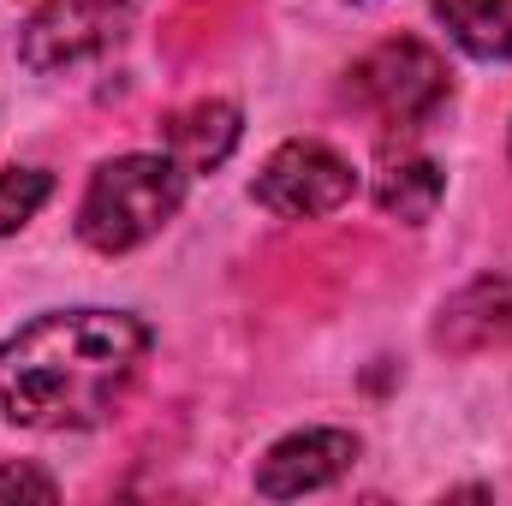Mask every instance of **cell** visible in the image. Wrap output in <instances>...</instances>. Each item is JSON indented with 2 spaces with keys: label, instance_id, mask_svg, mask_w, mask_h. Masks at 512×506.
<instances>
[{
  "label": "cell",
  "instance_id": "1",
  "mask_svg": "<svg viewBox=\"0 0 512 506\" xmlns=\"http://www.w3.org/2000/svg\"><path fill=\"white\" fill-rule=\"evenodd\" d=\"M149 328L126 310H48L0 346V411L24 429H96L143 376Z\"/></svg>",
  "mask_w": 512,
  "mask_h": 506
},
{
  "label": "cell",
  "instance_id": "2",
  "mask_svg": "<svg viewBox=\"0 0 512 506\" xmlns=\"http://www.w3.org/2000/svg\"><path fill=\"white\" fill-rule=\"evenodd\" d=\"M185 185H191V173L173 155H120V161L96 167L84 209H78V239L102 256L137 251L179 215Z\"/></svg>",
  "mask_w": 512,
  "mask_h": 506
},
{
  "label": "cell",
  "instance_id": "3",
  "mask_svg": "<svg viewBox=\"0 0 512 506\" xmlns=\"http://www.w3.org/2000/svg\"><path fill=\"white\" fill-rule=\"evenodd\" d=\"M346 96L382 120L387 131H417L441 114V102L453 96V78H447V60L417 42V36H393L382 48H370L352 72H346Z\"/></svg>",
  "mask_w": 512,
  "mask_h": 506
},
{
  "label": "cell",
  "instance_id": "4",
  "mask_svg": "<svg viewBox=\"0 0 512 506\" xmlns=\"http://www.w3.org/2000/svg\"><path fill=\"white\" fill-rule=\"evenodd\" d=\"M358 191V173L346 155H334L328 143L316 137H298V143H280L262 173H256V203L280 221H316V215H334L346 197Z\"/></svg>",
  "mask_w": 512,
  "mask_h": 506
},
{
  "label": "cell",
  "instance_id": "5",
  "mask_svg": "<svg viewBox=\"0 0 512 506\" xmlns=\"http://www.w3.org/2000/svg\"><path fill=\"white\" fill-rule=\"evenodd\" d=\"M120 24H126V6H114V0H48L24 24V66H36V72L84 66L120 42Z\"/></svg>",
  "mask_w": 512,
  "mask_h": 506
},
{
  "label": "cell",
  "instance_id": "6",
  "mask_svg": "<svg viewBox=\"0 0 512 506\" xmlns=\"http://www.w3.org/2000/svg\"><path fill=\"white\" fill-rule=\"evenodd\" d=\"M358 459V435L346 429H298L286 441L268 447V459L256 465V495L268 501H292V495H310V489H328L352 471Z\"/></svg>",
  "mask_w": 512,
  "mask_h": 506
},
{
  "label": "cell",
  "instance_id": "7",
  "mask_svg": "<svg viewBox=\"0 0 512 506\" xmlns=\"http://www.w3.org/2000/svg\"><path fill=\"white\" fill-rule=\"evenodd\" d=\"M435 346L447 352H489L512 346V268L507 274H483L465 292L447 298L441 322H435Z\"/></svg>",
  "mask_w": 512,
  "mask_h": 506
},
{
  "label": "cell",
  "instance_id": "8",
  "mask_svg": "<svg viewBox=\"0 0 512 506\" xmlns=\"http://www.w3.org/2000/svg\"><path fill=\"white\" fill-rule=\"evenodd\" d=\"M167 155L185 167V173H209L233 155L239 143V108L233 102H191L179 114H167V131H161Z\"/></svg>",
  "mask_w": 512,
  "mask_h": 506
},
{
  "label": "cell",
  "instance_id": "9",
  "mask_svg": "<svg viewBox=\"0 0 512 506\" xmlns=\"http://www.w3.org/2000/svg\"><path fill=\"white\" fill-rule=\"evenodd\" d=\"M447 36L477 60H512V0H435Z\"/></svg>",
  "mask_w": 512,
  "mask_h": 506
},
{
  "label": "cell",
  "instance_id": "10",
  "mask_svg": "<svg viewBox=\"0 0 512 506\" xmlns=\"http://www.w3.org/2000/svg\"><path fill=\"white\" fill-rule=\"evenodd\" d=\"M441 191H447V179H441V167L423 161V155L393 161V167H382V179H376V203H382V215L405 221V227H423V221L441 209Z\"/></svg>",
  "mask_w": 512,
  "mask_h": 506
},
{
  "label": "cell",
  "instance_id": "11",
  "mask_svg": "<svg viewBox=\"0 0 512 506\" xmlns=\"http://www.w3.org/2000/svg\"><path fill=\"white\" fill-rule=\"evenodd\" d=\"M48 191H54V179H48L42 167H12V173H0V239L18 233L24 221H36V209L48 203Z\"/></svg>",
  "mask_w": 512,
  "mask_h": 506
},
{
  "label": "cell",
  "instance_id": "12",
  "mask_svg": "<svg viewBox=\"0 0 512 506\" xmlns=\"http://www.w3.org/2000/svg\"><path fill=\"white\" fill-rule=\"evenodd\" d=\"M6 495H30V501H54V477L48 471H30V465H0V501Z\"/></svg>",
  "mask_w": 512,
  "mask_h": 506
}]
</instances>
